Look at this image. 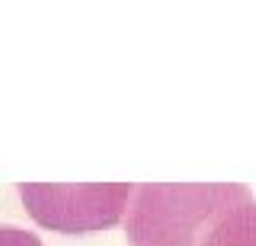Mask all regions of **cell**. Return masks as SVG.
Returning a JSON list of instances; mask_svg holds the SVG:
<instances>
[{
  "label": "cell",
  "instance_id": "6da1fadb",
  "mask_svg": "<svg viewBox=\"0 0 256 246\" xmlns=\"http://www.w3.org/2000/svg\"><path fill=\"white\" fill-rule=\"evenodd\" d=\"M253 192L240 182H144L128 202L132 246H205L212 227Z\"/></svg>",
  "mask_w": 256,
  "mask_h": 246
},
{
  "label": "cell",
  "instance_id": "7a4b0ae2",
  "mask_svg": "<svg viewBox=\"0 0 256 246\" xmlns=\"http://www.w3.org/2000/svg\"><path fill=\"white\" fill-rule=\"evenodd\" d=\"M132 182H20V198L26 202L29 214L42 227L61 234H90L118 224L132 202Z\"/></svg>",
  "mask_w": 256,
  "mask_h": 246
},
{
  "label": "cell",
  "instance_id": "3957f363",
  "mask_svg": "<svg viewBox=\"0 0 256 246\" xmlns=\"http://www.w3.org/2000/svg\"><path fill=\"white\" fill-rule=\"evenodd\" d=\"M205 246H256V202L237 205L212 227Z\"/></svg>",
  "mask_w": 256,
  "mask_h": 246
},
{
  "label": "cell",
  "instance_id": "277c9868",
  "mask_svg": "<svg viewBox=\"0 0 256 246\" xmlns=\"http://www.w3.org/2000/svg\"><path fill=\"white\" fill-rule=\"evenodd\" d=\"M0 246H45L36 234L13 224H0Z\"/></svg>",
  "mask_w": 256,
  "mask_h": 246
}]
</instances>
